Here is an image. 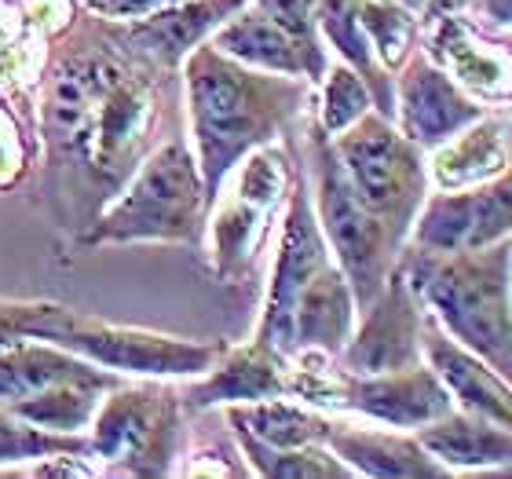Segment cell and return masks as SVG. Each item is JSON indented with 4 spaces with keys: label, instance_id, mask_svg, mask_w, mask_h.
Returning <instances> with one entry per match:
<instances>
[{
    "label": "cell",
    "instance_id": "cell-29",
    "mask_svg": "<svg viewBox=\"0 0 512 479\" xmlns=\"http://www.w3.org/2000/svg\"><path fill=\"white\" fill-rule=\"evenodd\" d=\"M472 0H425V15H443V11H469ZM421 15V19H425Z\"/></svg>",
    "mask_w": 512,
    "mask_h": 479
},
{
    "label": "cell",
    "instance_id": "cell-8",
    "mask_svg": "<svg viewBox=\"0 0 512 479\" xmlns=\"http://www.w3.org/2000/svg\"><path fill=\"white\" fill-rule=\"evenodd\" d=\"M337 158L352 187L381 224L406 245L421 205H425L432 180H428V154L406 139L392 118L370 110L341 136H330Z\"/></svg>",
    "mask_w": 512,
    "mask_h": 479
},
{
    "label": "cell",
    "instance_id": "cell-21",
    "mask_svg": "<svg viewBox=\"0 0 512 479\" xmlns=\"http://www.w3.org/2000/svg\"><path fill=\"white\" fill-rule=\"evenodd\" d=\"M242 458H246L253 476L267 479H355V472L333 454L326 443H311V447H267L253 439L246 428L231 425Z\"/></svg>",
    "mask_w": 512,
    "mask_h": 479
},
{
    "label": "cell",
    "instance_id": "cell-5",
    "mask_svg": "<svg viewBox=\"0 0 512 479\" xmlns=\"http://www.w3.org/2000/svg\"><path fill=\"white\" fill-rule=\"evenodd\" d=\"M297 169L300 154L286 147V139H278L238 161L213 194L202 249L209 271L224 286H242L256 275L264 249L275 242L278 216L286 209Z\"/></svg>",
    "mask_w": 512,
    "mask_h": 479
},
{
    "label": "cell",
    "instance_id": "cell-12",
    "mask_svg": "<svg viewBox=\"0 0 512 479\" xmlns=\"http://www.w3.org/2000/svg\"><path fill=\"white\" fill-rule=\"evenodd\" d=\"M483 110L487 107L480 99L469 96L421 44L395 70V125L425 154L443 147L450 136H458Z\"/></svg>",
    "mask_w": 512,
    "mask_h": 479
},
{
    "label": "cell",
    "instance_id": "cell-3",
    "mask_svg": "<svg viewBox=\"0 0 512 479\" xmlns=\"http://www.w3.org/2000/svg\"><path fill=\"white\" fill-rule=\"evenodd\" d=\"M19 341H48L103 370L139 381H191L227 348L224 341H187L136 326H110L52 300H0V348Z\"/></svg>",
    "mask_w": 512,
    "mask_h": 479
},
{
    "label": "cell",
    "instance_id": "cell-4",
    "mask_svg": "<svg viewBox=\"0 0 512 479\" xmlns=\"http://www.w3.org/2000/svg\"><path fill=\"white\" fill-rule=\"evenodd\" d=\"M209 194L202 169L191 150V139L172 132L139 161V169L125 180L114 202H107L88 220L81 245H202Z\"/></svg>",
    "mask_w": 512,
    "mask_h": 479
},
{
    "label": "cell",
    "instance_id": "cell-13",
    "mask_svg": "<svg viewBox=\"0 0 512 479\" xmlns=\"http://www.w3.org/2000/svg\"><path fill=\"white\" fill-rule=\"evenodd\" d=\"M278 395H289V359L253 337L246 344H227L224 355L209 370L191 377L187 388H180L187 414H209L224 406L278 399Z\"/></svg>",
    "mask_w": 512,
    "mask_h": 479
},
{
    "label": "cell",
    "instance_id": "cell-10",
    "mask_svg": "<svg viewBox=\"0 0 512 479\" xmlns=\"http://www.w3.org/2000/svg\"><path fill=\"white\" fill-rule=\"evenodd\" d=\"M421 48L483 107L512 103V41L487 30L469 11H443L421 19Z\"/></svg>",
    "mask_w": 512,
    "mask_h": 479
},
{
    "label": "cell",
    "instance_id": "cell-17",
    "mask_svg": "<svg viewBox=\"0 0 512 479\" xmlns=\"http://www.w3.org/2000/svg\"><path fill=\"white\" fill-rule=\"evenodd\" d=\"M209 44H216L220 52L238 59V63L256 66V70H271V74L304 77L311 85H319V77L326 74V63H330V55H315L311 48H304L282 22L271 19L253 0H246L209 37Z\"/></svg>",
    "mask_w": 512,
    "mask_h": 479
},
{
    "label": "cell",
    "instance_id": "cell-20",
    "mask_svg": "<svg viewBox=\"0 0 512 479\" xmlns=\"http://www.w3.org/2000/svg\"><path fill=\"white\" fill-rule=\"evenodd\" d=\"M224 417L227 425L246 428L249 436L267 447H311V443H326L337 414L278 395V399H260L246 406H224Z\"/></svg>",
    "mask_w": 512,
    "mask_h": 479
},
{
    "label": "cell",
    "instance_id": "cell-23",
    "mask_svg": "<svg viewBox=\"0 0 512 479\" xmlns=\"http://www.w3.org/2000/svg\"><path fill=\"white\" fill-rule=\"evenodd\" d=\"M359 19H363V30L374 44L381 66L395 77V70L410 59V52L421 41V15L403 4H392V0H363Z\"/></svg>",
    "mask_w": 512,
    "mask_h": 479
},
{
    "label": "cell",
    "instance_id": "cell-26",
    "mask_svg": "<svg viewBox=\"0 0 512 479\" xmlns=\"http://www.w3.org/2000/svg\"><path fill=\"white\" fill-rule=\"evenodd\" d=\"M22 169H26V147H22L19 125L0 107V191L19 180Z\"/></svg>",
    "mask_w": 512,
    "mask_h": 479
},
{
    "label": "cell",
    "instance_id": "cell-11",
    "mask_svg": "<svg viewBox=\"0 0 512 479\" xmlns=\"http://www.w3.org/2000/svg\"><path fill=\"white\" fill-rule=\"evenodd\" d=\"M421 330H425V304L414 293L410 278L395 264L392 278L355 319V330L337 355L348 373H392L425 362L421 355Z\"/></svg>",
    "mask_w": 512,
    "mask_h": 479
},
{
    "label": "cell",
    "instance_id": "cell-1",
    "mask_svg": "<svg viewBox=\"0 0 512 479\" xmlns=\"http://www.w3.org/2000/svg\"><path fill=\"white\" fill-rule=\"evenodd\" d=\"M180 77L187 136L209 202L238 161L289 139L315 107L311 81L238 63L209 41L183 59Z\"/></svg>",
    "mask_w": 512,
    "mask_h": 479
},
{
    "label": "cell",
    "instance_id": "cell-27",
    "mask_svg": "<svg viewBox=\"0 0 512 479\" xmlns=\"http://www.w3.org/2000/svg\"><path fill=\"white\" fill-rule=\"evenodd\" d=\"M176 0H85V11L99 15V19L110 22H132L143 19V15H154V11L169 8Z\"/></svg>",
    "mask_w": 512,
    "mask_h": 479
},
{
    "label": "cell",
    "instance_id": "cell-14",
    "mask_svg": "<svg viewBox=\"0 0 512 479\" xmlns=\"http://www.w3.org/2000/svg\"><path fill=\"white\" fill-rule=\"evenodd\" d=\"M246 0H176L169 8L132 22H114L118 37L132 55H139L158 74L176 77L183 59L213 37Z\"/></svg>",
    "mask_w": 512,
    "mask_h": 479
},
{
    "label": "cell",
    "instance_id": "cell-16",
    "mask_svg": "<svg viewBox=\"0 0 512 479\" xmlns=\"http://www.w3.org/2000/svg\"><path fill=\"white\" fill-rule=\"evenodd\" d=\"M421 355L436 370L439 381L447 384V392L458 410L480 414L512 432V384L494 370L491 362H483L480 355L461 348L428 311L425 330H421Z\"/></svg>",
    "mask_w": 512,
    "mask_h": 479
},
{
    "label": "cell",
    "instance_id": "cell-28",
    "mask_svg": "<svg viewBox=\"0 0 512 479\" xmlns=\"http://www.w3.org/2000/svg\"><path fill=\"white\" fill-rule=\"evenodd\" d=\"M469 15L487 30L512 33V0H472Z\"/></svg>",
    "mask_w": 512,
    "mask_h": 479
},
{
    "label": "cell",
    "instance_id": "cell-7",
    "mask_svg": "<svg viewBox=\"0 0 512 479\" xmlns=\"http://www.w3.org/2000/svg\"><path fill=\"white\" fill-rule=\"evenodd\" d=\"M183 399L165 381L118 384L103 395L92 417V461L110 476H172L180 458Z\"/></svg>",
    "mask_w": 512,
    "mask_h": 479
},
{
    "label": "cell",
    "instance_id": "cell-9",
    "mask_svg": "<svg viewBox=\"0 0 512 479\" xmlns=\"http://www.w3.org/2000/svg\"><path fill=\"white\" fill-rule=\"evenodd\" d=\"M512 238V165L487 183L428 191L406 245L421 253H461Z\"/></svg>",
    "mask_w": 512,
    "mask_h": 479
},
{
    "label": "cell",
    "instance_id": "cell-22",
    "mask_svg": "<svg viewBox=\"0 0 512 479\" xmlns=\"http://www.w3.org/2000/svg\"><path fill=\"white\" fill-rule=\"evenodd\" d=\"M374 107V92L366 85L359 70H352L341 59H330L326 63V74L319 77L315 85V107H311V118L315 125L326 132V136H341L344 128H352L359 118H366Z\"/></svg>",
    "mask_w": 512,
    "mask_h": 479
},
{
    "label": "cell",
    "instance_id": "cell-25",
    "mask_svg": "<svg viewBox=\"0 0 512 479\" xmlns=\"http://www.w3.org/2000/svg\"><path fill=\"white\" fill-rule=\"evenodd\" d=\"M37 26H41V15L0 4V88L15 85L33 70L30 55L37 48V41H33Z\"/></svg>",
    "mask_w": 512,
    "mask_h": 479
},
{
    "label": "cell",
    "instance_id": "cell-18",
    "mask_svg": "<svg viewBox=\"0 0 512 479\" xmlns=\"http://www.w3.org/2000/svg\"><path fill=\"white\" fill-rule=\"evenodd\" d=\"M512 165V103L487 107L476 121L428 154L432 191H458L502 176Z\"/></svg>",
    "mask_w": 512,
    "mask_h": 479
},
{
    "label": "cell",
    "instance_id": "cell-2",
    "mask_svg": "<svg viewBox=\"0 0 512 479\" xmlns=\"http://www.w3.org/2000/svg\"><path fill=\"white\" fill-rule=\"evenodd\" d=\"M399 271L428 315L512 384V238L461 253L403 245Z\"/></svg>",
    "mask_w": 512,
    "mask_h": 479
},
{
    "label": "cell",
    "instance_id": "cell-31",
    "mask_svg": "<svg viewBox=\"0 0 512 479\" xmlns=\"http://www.w3.org/2000/svg\"><path fill=\"white\" fill-rule=\"evenodd\" d=\"M509 41H512V33H509Z\"/></svg>",
    "mask_w": 512,
    "mask_h": 479
},
{
    "label": "cell",
    "instance_id": "cell-6",
    "mask_svg": "<svg viewBox=\"0 0 512 479\" xmlns=\"http://www.w3.org/2000/svg\"><path fill=\"white\" fill-rule=\"evenodd\" d=\"M300 161H304V176H308V191L315 216L326 242H330L333 260L341 264L344 278L355 293L359 311L370 304L392 278L403 242L381 224V216L359 198L352 187L348 172H344L330 136L315 125V118L300 121Z\"/></svg>",
    "mask_w": 512,
    "mask_h": 479
},
{
    "label": "cell",
    "instance_id": "cell-15",
    "mask_svg": "<svg viewBox=\"0 0 512 479\" xmlns=\"http://www.w3.org/2000/svg\"><path fill=\"white\" fill-rule=\"evenodd\" d=\"M326 447L355 472L370 479H443L450 476L421 443L414 432L374 425V421H348L344 414L333 417Z\"/></svg>",
    "mask_w": 512,
    "mask_h": 479
},
{
    "label": "cell",
    "instance_id": "cell-30",
    "mask_svg": "<svg viewBox=\"0 0 512 479\" xmlns=\"http://www.w3.org/2000/svg\"><path fill=\"white\" fill-rule=\"evenodd\" d=\"M392 4H403V8L417 11V15H425V0H392Z\"/></svg>",
    "mask_w": 512,
    "mask_h": 479
},
{
    "label": "cell",
    "instance_id": "cell-19",
    "mask_svg": "<svg viewBox=\"0 0 512 479\" xmlns=\"http://www.w3.org/2000/svg\"><path fill=\"white\" fill-rule=\"evenodd\" d=\"M414 436L450 476H512V432L480 414L454 406Z\"/></svg>",
    "mask_w": 512,
    "mask_h": 479
},
{
    "label": "cell",
    "instance_id": "cell-24",
    "mask_svg": "<svg viewBox=\"0 0 512 479\" xmlns=\"http://www.w3.org/2000/svg\"><path fill=\"white\" fill-rule=\"evenodd\" d=\"M44 454H85L92 458L88 436H66V432H48L19 414H11L8 406H0V465H22L37 461Z\"/></svg>",
    "mask_w": 512,
    "mask_h": 479
}]
</instances>
